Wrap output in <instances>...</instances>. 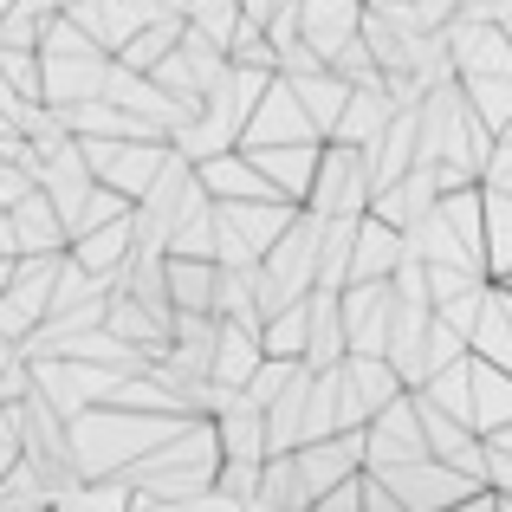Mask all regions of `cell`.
Here are the masks:
<instances>
[{"label":"cell","mask_w":512,"mask_h":512,"mask_svg":"<svg viewBox=\"0 0 512 512\" xmlns=\"http://www.w3.org/2000/svg\"><path fill=\"white\" fill-rule=\"evenodd\" d=\"M448 65H454V85H461L467 111L493 137H506L512 130V39L493 26V7H467L448 26Z\"/></svg>","instance_id":"1"},{"label":"cell","mask_w":512,"mask_h":512,"mask_svg":"<svg viewBox=\"0 0 512 512\" xmlns=\"http://www.w3.org/2000/svg\"><path fill=\"white\" fill-rule=\"evenodd\" d=\"M221 474H227L221 435H214V422L201 415V422H188L182 435H169L143 467H130L124 487L137 493V506H182V500L214 493V487H221Z\"/></svg>","instance_id":"2"},{"label":"cell","mask_w":512,"mask_h":512,"mask_svg":"<svg viewBox=\"0 0 512 512\" xmlns=\"http://www.w3.org/2000/svg\"><path fill=\"white\" fill-rule=\"evenodd\" d=\"M409 253L422 266H441V273L493 279V266H487V195H480V188L441 195V208L409 234Z\"/></svg>","instance_id":"3"},{"label":"cell","mask_w":512,"mask_h":512,"mask_svg":"<svg viewBox=\"0 0 512 512\" xmlns=\"http://www.w3.org/2000/svg\"><path fill=\"white\" fill-rule=\"evenodd\" d=\"M39 72H46V111H85V104H104L117 59L91 46L59 7V20L46 26V46H39Z\"/></svg>","instance_id":"4"},{"label":"cell","mask_w":512,"mask_h":512,"mask_svg":"<svg viewBox=\"0 0 512 512\" xmlns=\"http://www.w3.org/2000/svg\"><path fill=\"white\" fill-rule=\"evenodd\" d=\"M78 150H85V163H91V182L124 195L130 208H137L156 188V175L169 169V143H78Z\"/></svg>","instance_id":"5"},{"label":"cell","mask_w":512,"mask_h":512,"mask_svg":"<svg viewBox=\"0 0 512 512\" xmlns=\"http://www.w3.org/2000/svg\"><path fill=\"white\" fill-rule=\"evenodd\" d=\"M350 480H363V435H338V441H312V448L292 454V487L299 506H325L331 493H344Z\"/></svg>","instance_id":"6"},{"label":"cell","mask_w":512,"mask_h":512,"mask_svg":"<svg viewBox=\"0 0 512 512\" xmlns=\"http://www.w3.org/2000/svg\"><path fill=\"white\" fill-rule=\"evenodd\" d=\"M376 487L389 493L402 512H454V506H467L480 487H467L461 474H448L441 461H415V467H396V474H370Z\"/></svg>","instance_id":"7"},{"label":"cell","mask_w":512,"mask_h":512,"mask_svg":"<svg viewBox=\"0 0 512 512\" xmlns=\"http://www.w3.org/2000/svg\"><path fill=\"white\" fill-rule=\"evenodd\" d=\"M240 150H325V137H318V124L305 117V104L292 98L286 85H273V91H266V104L253 111Z\"/></svg>","instance_id":"8"},{"label":"cell","mask_w":512,"mask_h":512,"mask_svg":"<svg viewBox=\"0 0 512 512\" xmlns=\"http://www.w3.org/2000/svg\"><path fill=\"white\" fill-rule=\"evenodd\" d=\"M169 7H117V0H104V7H65V20L78 26V33L91 39L98 52H111V59H124L130 46H137L143 33H150L156 20H163Z\"/></svg>","instance_id":"9"},{"label":"cell","mask_w":512,"mask_h":512,"mask_svg":"<svg viewBox=\"0 0 512 512\" xmlns=\"http://www.w3.org/2000/svg\"><path fill=\"white\" fill-rule=\"evenodd\" d=\"M389 325H396V286H350L344 292L350 357H389Z\"/></svg>","instance_id":"10"},{"label":"cell","mask_w":512,"mask_h":512,"mask_svg":"<svg viewBox=\"0 0 512 512\" xmlns=\"http://www.w3.org/2000/svg\"><path fill=\"white\" fill-rule=\"evenodd\" d=\"M201 188H208L214 208H266V201H279L273 182H266V175L253 169L240 150H234V156H214V163H201Z\"/></svg>","instance_id":"11"},{"label":"cell","mask_w":512,"mask_h":512,"mask_svg":"<svg viewBox=\"0 0 512 512\" xmlns=\"http://www.w3.org/2000/svg\"><path fill=\"white\" fill-rule=\"evenodd\" d=\"M402 260H409V240H402L396 227H383L376 214H363L357 253H350V286H389ZM350 286H344V292H350Z\"/></svg>","instance_id":"12"},{"label":"cell","mask_w":512,"mask_h":512,"mask_svg":"<svg viewBox=\"0 0 512 512\" xmlns=\"http://www.w3.org/2000/svg\"><path fill=\"white\" fill-rule=\"evenodd\" d=\"M357 33H363V7H325V0H305L299 7V46L318 65H331L344 46H357Z\"/></svg>","instance_id":"13"},{"label":"cell","mask_w":512,"mask_h":512,"mask_svg":"<svg viewBox=\"0 0 512 512\" xmlns=\"http://www.w3.org/2000/svg\"><path fill=\"white\" fill-rule=\"evenodd\" d=\"M13 221V247H20V260H59V253H72V240H65V221H59V208H52L46 195H26L20 208L7 214Z\"/></svg>","instance_id":"14"},{"label":"cell","mask_w":512,"mask_h":512,"mask_svg":"<svg viewBox=\"0 0 512 512\" xmlns=\"http://www.w3.org/2000/svg\"><path fill=\"white\" fill-rule=\"evenodd\" d=\"M260 370H266V344L253 338V331H240V325H221V344H214V389L247 396Z\"/></svg>","instance_id":"15"},{"label":"cell","mask_w":512,"mask_h":512,"mask_svg":"<svg viewBox=\"0 0 512 512\" xmlns=\"http://www.w3.org/2000/svg\"><path fill=\"white\" fill-rule=\"evenodd\" d=\"M279 85L292 91V98L305 104V117L318 124V137H338V124H344V111H350V85L338 72H305V78H279Z\"/></svg>","instance_id":"16"},{"label":"cell","mask_w":512,"mask_h":512,"mask_svg":"<svg viewBox=\"0 0 512 512\" xmlns=\"http://www.w3.org/2000/svg\"><path fill=\"white\" fill-rule=\"evenodd\" d=\"M474 357L493 363L500 376H512V286L487 292V312H480V331H474Z\"/></svg>","instance_id":"17"},{"label":"cell","mask_w":512,"mask_h":512,"mask_svg":"<svg viewBox=\"0 0 512 512\" xmlns=\"http://www.w3.org/2000/svg\"><path fill=\"white\" fill-rule=\"evenodd\" d=\"M474 428H480V441H500L512 428V376H500L480 357H474Z\"/></svg>","instance_id":"18"},{"label":"cell","mask_w":512,"mask_h":512,"mask_svg":"<svg viewBox=\"0 0 512 512\" xmlns=\"http://www.w3.org/2000/svg\"><path fill=\"white\" fill-rule=\"evenodd\" d=\"M169 299H175V312L214 318V299H221V266H214V260H169Z\"/></svg>","instance_id":"19"},{"label":"cell","mask_w":512,"mask_h":512,"mask_svg":"<svg viewBox=\"0 0 512 512\" xmlns=\"http://www.w3.org/2000/svg\"><path fill=\"white\" fill-rule=\"evenodd\" d=\"M487 266H493V286H512V201L506 195H487Z\"/></svg>","instance_id":"20"},{"label":"cell","mask_w":512,"mask_h":512,"mask_svg":"<svg viewBox=\"0 0 512 512\" xmlns=\"http://www.w3.org/2000/svg\"><path fill=\"white\" fill-rule=\"evenodd\" d=\"M52 20H59V7H13L7 26H0V52H39Z\"/></svg>","instance_id":"21"},{"label":"cell","mask_w":512,"mask_h":512,"mask_svg":"<svg viewBox=\"0 0 512 512\" xmlns=\"http://www.w3.org/2000/svg\"><path fill=\"white\" fill-rule=\"evenodd\" d=\"M52 512H137V493L124 480H104V487H78L72 500H59Z\"/></svg>","instance_id":"22"},{"label":"cell","mask_w":512,"mask_h":512,"mask_svg":"<svg viewBox=\"0 0 512 512\" xmlns=\"http://www.w3.org/2000/svg\"><path fill=\"white\" fill-rule=\"evenodd\" d=\"M454 512H500V500H493V493H474V500H467V506H454Z\"/></svg>","instance_id":"23"},{"label":"cell","mask_w":512,"mask_h":512,"mask_svg":"<svg viewBox=\"0 0 512 512\" xmlns=\"http://www.w3.org/2000/svg\"><path fill=\"white\" fill-rule=\"evenodd\" d=\"M487 448H493V454H506V461H512V428H506L500 441H487Z\"/></svg>","instance_id":"24"}]
</instances>
